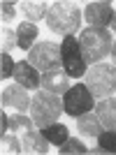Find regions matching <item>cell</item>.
<instances>
[{
    "label": "cell",
    "mask_w": 116,
    "mask_h": 155,
    "mask_svg": "<svg viewBox=\"0 0 116 155\" xmlns=\"http://www.w3.org/2000/svg\"><path fill=\"white\" fill-rule=\"evenodd\" d=\"M79 46H81V56L86 63H102L111 53V32L107 28H84L79 32Z\"/></svg>",
    "instance_id": "1"
},
{
    "label": "cell",
    "mask_w": 116,
    "mask_h": 155,
    "mask_svg": "<svg viewBox=\"0 0 116 155\" xmlns=\"http://www.w3.org/2000/svg\"><path fill=\"white\" fill-rule=\"evenodd\" d=\"M46 26L51 32H58V35H74L81 26V12L74 2H51L49 5V12H46Z\"/></svg>",
    "instance_id": "2"
},
{
    "label": "cell",
    "mask_w": 116,
    "mask_h": 155,
    "mask_svg": "<svg viewBox=\"0 0 116 155\" xmlns=\"http://www.w3.org/2000/svg\"><path fill=\"white\" fill-rule=\"evenodd\" d=\"M63 111H65L63 100H60V95H56V93H49V91L42 88V91H37L32 95L30 118L35 120V125H37L39 130L46 127V125H51V123H56Z\"/></svg>",
    "instance_id": "3"
},
{
    "label": "cell",
    "mask_w": 116,
    "mask_h": 155,
    "mask_svg": "<svg viewBox=\"0 0 116 155\" xmlns=\"http://www.w3.org/2000/svg\"><path fill=\"white\" fill-rule=\"evenodd\" d=\"M84 84L93 97H111L116 91V65L111 63H95L90 70H86Z\"/></svg>",
    "instance_id": "4"
},
{
    "label": "cell",
    "mask_w": 116,
    "mask_h": 155,
    "mask_svg": "<svg viewBox=\"0 0 116 155\" xmlns=\"http://www.w3.org/2000/svg\"><path fill=\"white\" fill-rule=\"evenodd\" d=\"M28 63L35 67L37 72H49L56 70L63 65V56H60V44L56 42H49V39H42V42H35L30 51H28Z\"/></svg>",
    "instance_id": "5"
},
{
    "label": "cell",
    "mask_w": 116,
    "mask_h": 155,
    "mask_svg": "<svg viewBox=\"0 0 116 155\" xmlns=\"http://www.w3.org/2000/svg\"><path fill=\"white\" fill-rule=\"evenodd\" d=\"M60 56H63V70L67 72L70 79H79L86 74V60L81 56V46L74 35H67L60 42Z\"/></svg>",
    "instance_id": "6"
},
{
    "label": "cell",
    "mask_w": 116,
    "mask_h": 155,
    "mask_svg": "<svg viewBox=\"0 0 116 155\" xmlns=\"http://www.w3.org/2000/svg\"><path fill=\"white\" fill-rule=\"evenodd\" d=\"M63 109L67 116H84L88 111L95 109V97L90 95V91L86 88V84H77L70 86V91L63 95Z\"/></svg>",
    "instance_id": "7"
},
{
    "label": "cell",
    "mask_w": 116,
    "mask_h": 155,
    "mask_svg": "<svg viewBox=\"0 0 116 155\" xmlns=\"http://www.w3.org/2000/svg\"><path fill=\"white\" fill-rule=\"evenodd\" d=\"M84 19L88 23V28H107L114 19V7L107 0L100 2H88L84 9Z\"/></svg>",
    "instance_id": "8"
},
{
    "label": "cell",
    "mask_w": 116,
    "mask_h": 155,
    "mask_svg": "<svg viewBox=\"0 0 116 155\" xmlns=\"http://www.w3.org/2000/svg\"><path fill=\"white\" fill-rule=\"evenodd\" d=\"M0 102H2V109H5V107H12V109L26 114V111L30 109L32 97L28 95V88H23V86H19V84H12V86H5V88H2Z\"/></svg>",
    "instance_id": "9"
},
{
    "label": "cell",
    "mask_w": 116,
    "mask_h": 155,
    "mask_svg": "<svg viewBox=\"0 0 116 155\" xmlns=\"http://www.w3.org/2000/svg\"><path fill=\"white\" fill-rule=\"evenodd\" d=\"M12 79H16V84L23 86V88H28V91H37L39 86H42L39 72L35 70L28 60H16V67H14Z\"/></svg>",
    "instance_id": "10"
},
{
    "label": "cell",
    "mask_w": 116,
    "mask_h": 155,
    "mask_svg": "<svg viewBox=\"0 0 116 155\" xmlns=\"http://www.w3.org/2000/svg\"><path fill=\"white\" fill-rule=\"evenodd\" d=\"M42 88L49 93H56V95H65L70 91V77L63 67H56V70H49L42 74Z\"/></svg>",
    "instance_id": "11"
},
{
    "label": "cell",
    "mask_w": 116,
    "mask_h": 155,
    "mask_svg": "<svg viewBox=\"0 0 116 155\" xmlns=\"http://www.w3.org/2000/svg\"><path fill=\"white\" fill-rule=\"evenodd\" d=\"M95 114H97V118H100V123H102L104 130L116 132V97L100 100L97 107H95Z\"/></svg>",
    "instance_id": "12"
},
{
    "label": "cell",
    "mask_w": 116,
    "mask_h": 155,
    "mask_svg": "<svg viewBox=\"0 0 116 155\" xmlns=\"http://www.w3.org/2000/svg\"><path fill=\"white\" fill-rule=\"evenodd\" d=\"M77 127H79V134L84 137H90V139H97V137L104 132L102 123H100V118H97L95 111H88L84 116L77 118Z\"/></svg>",
    "instance_id": "13"
},
{
    "label": "cell",
    "mask_w": 116,
    "mask_h": 155,
    "mask_svg": "<svg viewBox=\"0 0 116 155\" xmlns=\"http://www.w3.org/2000/svg\"><path fill=\"white\" fill-rule=\"evenodd\" d=\"M23 150L32 153V155H42V153L49 150V139L42 134V130L39 132H35V130L23 132Z\"/></svg>",
    "instance_id": "14"
},
{
    "label": "cell",
    "mask_w": 116,
    "mask_h": 155,
    "mask_svg": "<svg viewBox=\"0 0 116 155\" xmlns=\"http://www.w3.org/2000/svg\"><path fill=\"white\" fill-rule=\"evenodd\" d=\"M39 35V28L32 23V21H23V23H19V28H16V37H19V49H23V51H30L32 46H35V39H37Z\"/></svg>",
    "instance_id": "15"
},
{
    "label": "cell",
    "mask_w": 116,
    "mask_h": 155,
    "mask_svg": "<svg viewBox=\"0 0 116 155\" xmlns=\"http://www.w3.org/2000/svg\"><path fill=\"white\" fill-rule=\"evenodd\" d=\"M42 134L49 139V143H53V146H60V143L67 141V137H70V132H67V125L63 123H51L46 125V127H42Z\"/></svg>",
    "instance_id": "16"
},
{
    "label": "cell",
    "mask_w": 116,
    "mask_h": 155,
    "mask_svg": "<svg viewBox=\"0 0 116 155\" xmlns=\"http://www.w3.org/2000/svg\"><path fill=\"white\" fill-rule=\"evenodd\" d=\"M93 155H107V153H116V132L104 130L102 134L97 137V143L90 148Z\"/></svg>",
    "instance_id": "17"
},
{
    "label": "cell",
    "mask_w": 116,
    "mask_h": 155,
    "mask_svg": "<svg viewBox=\"0 0 116 155\" xmlns=\"http://www.w3.org/2000/svg\"><path fill=\"white\" fill-rule=\"evenodd\" d=\"M21 9H23V16L28 21H42L46 19V12H49V7L46 2H39V0H28V2H21Z\"/></svg>",
    "instance_id": "18"
},
{
    "label": "cell",
    "mask_w": 116,
    "mask_h": 155,
    "mask_svg": "<svg viewBox=\"0 0 116 155\" xmlns=\"http://www.w3.org/2000/svg\"><path fill=\"white\" fill-rule=\"evenodd\" d=\"M58 153L60 155H86V153H90V150L86 148L84 141H79L77 137H67V141L58 146Z\"/></svg>",
    "instance_id": "19"
},
{
    "label": "cell",
    "mask_w": 116,
    "mask_h": 155,
    "mask_svg": "<svg viewBox=\"0 0 116 155\" xmlns=\"http://www.w3.org/2000/svg\"><path fill=\"white\" fill-rule=\"evenodd\" d=\"M32 125H35V120L28 116H23V114H14V116H9V132H14V134H21V132H30Z\"/></svg>",
    "instance_id": "20"
},
{
    "label": "cell",
    "mask_w": 116,
    "mask_h": 155,
    "mask_svg": "<svg viewBox=\"0 0 116 155\" xmlns=\"http://www.w3.org/2000/svg\"><path fill=\"white\" fill-rule=\"evenodd\" d=\"M0 148H2V153H21L23 150V143L16 139V134H2V141H0Z\"/></svg>",
    "instance_id": "21"
},
{
    "label": "cell",
    "mask_w": 116,
    "mask_h": 155,
    "mask_svg": "<svg viewBox=\"0 0 116 155\" xmlns=\"http://www.w3.org/2000/svg\"><path fill=\"white\" fill-rule=\"evenodd\" d=\"M14 67H16V60H14L9 53L2 51V56H0V77L2 79H12Z\"/></svg>",
    "instance_id": "22"
},
{
    "label": "cell",
    "mask_w": 116,
    "mask_h": 155,
    "mask_svg": "<svg viewBox=\"0 0 116 155\" xmlns=\"http://www.w3.org/2000/svg\"><path fill=\"white\" fill-rule=\"evenodd\" d=\"M19 46V37H16V30H2V51L9 53Z\"/></svg>",
    "instance_id": "23"
},
{
    "label": "cell",
    "mask_w": 116,
    "mask_h": 155,
    "mask_svg": "<svg viewBox=\"0 0 116 155\" xmlns=\"http://www.w3.org/2000/svg\"><path fill=\"white\" fill-rule=\"evenodd\" d=\"M14 5H16V2H9V0H2V2H0L2 23H12V21H14Z\"/></svg>",
    "instance_id": "24"
},
{
    "label": "cell",
    "mask_w": 116,
    "mask_h": 155,
    "mask_svg": "<svg viewBox=\"0 0 116 155\" xmlns=\"http://www.w3.org/2000/svg\"><path fill=\"white\" fill-rule=\"evenodd\" d=\"M7 132H9V116L2 109V114H0V134H7Z\"/></svg>",
    "instance_id": "25"
},
{
    "label": "cell",
    "mask_w": 116,
    "mask_h": 155,
    "mask_svg": "<svg viewBox=\"0 0 116 155\" xmlns=\"http://www.w3.org/2000/svg\"><path fill=\"white\" fill-rule=\"evenodd\" d=\"M109 56H111V65H116V42L111 44V53Z\"/></svg>",
    "instance_id": "26"
},
{
    "label": "cell",
    "mask_w": 116,
    "mask_h": 155,
    "mask_svg": "<svg viewBox=\"0 0 116 155\" xmlns=\"http://www.w3.org/2000/svg\"><path fill=\"white\" fill-rule=\"evenodd\" d=\"M111 28H114V32H116V12H114V19H111V23H109Z\"/></svg>",
    "instance_id": "27"
}]
</instances>
